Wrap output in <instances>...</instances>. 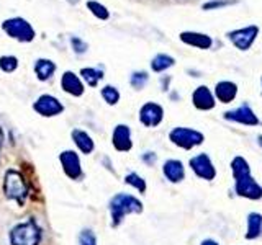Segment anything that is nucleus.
I'll list each match as a JSON object with an SVG mask.
<instances>
[{
    "instance_id": "a878e982",
    "label": "nucleus",
    "mask_w": 262,
    "mask_h": 245,
    "mask_svg": "<svg viewBox=\"0 0 262 245\" xmlns=\"http://www.w3.org/2000/svg\"><path fill=\"white\" fill-rule=\"evenodd\" d=\"M18 67V59L15 56H2L0 57V69L4 72L10 74Z\"/></svg>"
},
{
    "instance_id": "20e7f679",
    "label": "nucleus",
    "mask_w": 262,
    "mask_h": 245,
    "mask_svg": "<svg viewBox=\"0 0 262 245\" xmlns=\"http://www.w3.org/2000/svg\"><path fill=\"white\" fill-rule=\"evenodd\" d=\"M4 191L8 200H15L16 203L25 204L28 196V185L25 182L23 175L16 170H8L4 180Z\"/></svg>"
},
{
    "instance_id": "5701e85b",
    "label": "nucleus",
    "mask_w": 262,
    "mask_h": 245,
    "mask_svg": "<svg viewBox=\"0 0 262 245\" xmlns=\"http://www.w3.org/2000/svg\"><path fill=\"white\" fill-rule=\"evenodd\" d=\"M82 77H84V80L87 82V85L90 87H97L98 80H102V70L98 69H94V67H87V69H82L80 70Z\"/></svg>"
},
{
    "instance_id": "a211bd4d",
    "label": "nucleus",
    "mask_w": 262,
    "mask_h": 245,
    "mask_svg": "<svg viewBox=\"0 0 262 245\" xmlns=\"http://www.w3.org/2000/svg\"><path fill=\"white\" fill-rule=\"evenodd\" d=\"M162 172H164V175H166V178L169 180V182H172V183L182 182L184 177H185V170H184L182 162L174 160V159L167 160L166 163H164Z\"/></svg>"
},
{
    "instance_id": "4468645a",
    "label": "nucleus",
    "mask_w": 262,
    "mask_h": 245,
    "mask_svg": "<svg viewBox=\"0 0 262 245\" xmlns=\"http://www.w3.org/2000/svg\"><path fill=\"white\" fill-rule=\"evenodd\" d=\"M112 142L115 145V149L118 152H128L133 147V142H131V131L126 125H118L113 131V137Z\"/></svg>"
},
{
    "instance_id": "9d476101",
    "label": "nucleus",
    "mask_w": 262,
    "mask_h": 245,
    "mask_svg": "<svg viewBox=\"0 0 262 245\" xmlns=\"http://www.w3.org/2000/svg\"><path fill=\"white\" fill-rule=\"evenodd\" d=\"M225 118L228 121L239 122V125H244V126H257L259 125L257 114L254 113L252 108H251V106H248V105H241L239 108L231 110V111H226L225 113Z\"/></svg>"
},
{
    "instance_id": "423d86ee",
    "label": "nucleus",
    "mask_w": 262,
    "mask_h": 245,
    "mask_svg": "<svg viewBox=\"0 0 262 245\" xmlns=\"http://www.w3.org/2000/svg\"><path fill=\"white\" fill-rule=\"evenodd\" d=\"M226 36L236 49H239V51H248V49L252 47L254 41H256L259 36V27L257 24H249V27L229 31Z\"/></svg>"
},
{
    "instance_id": "f8f14e48",
    "label": "nucleus",
    "mask_w": 262,
    "mask_h": 245,
    "mask_svg": "<svg viewBox=\"0 0 262 245\" xmlns=\"http://www.w3.org/2000/svg\"><path fill=\"white\" fill-rule=\"evenodd\" d=\"M59 160H61V165L64 174L68 175L71 180H79L82 177V167H80V160L77 157L76 152L72 151H64L59 155Z\"/></svg>"
},
{
    "instance_id": "7ed1b4c3",
    "label": "nucleus",
    "mask_w": 262,
    "mask_h": 245,
    "mask_svg": "<svg viewBox=\"0 0 262 245\" xmlns=\"http://www.w3.org/2000/svg\"><path fill=\"white\" fill-rule=\"evenodd\" d=\"M12 245H39L41 229L35 219H28L25 223L15 226L10 232Z\"/></svg>"
},
{
    "instance_id": "6ab92c4d",
    "label": "nucleus",
    "mask_w": 262,
    "mask_h": 245,
    "mask_svg": "<svg viewBox=\"0 0 262 245\" xmlns=\"http://www.w3.org/2000/svg\"><path fill=\"white\" fill-rule=\"evenodd\" d=\"M72 139H74V142H76V145L80 149V152L90 154L94 151V141H92V137L85 133V131L74 129L72 131Z\"/></svg>"
},
{
    "instance_id": "39448f33",
    "label": "nucleus",
    "mask_w": 262,
    "mask_h": 245,
    "mask_svg": "<svg viewBox=\"0 0 262 245\" xmlns=\"http://www.w3.org/2000/svg\"><path fill=\"white\" fill-rule=\"evenodd\" d=\"M2 30L10 38H13L16 41H21V43H30V41H33L36 36V33L33 30L31 24L25 18H20V16L5 20L2 23Z\"/></svg>"
},
{
    "instance_id": "c756f323",
    "label": "nucleus",
    "mask_w": 262,
    "mask_h": 245,
    "mask_svg": "<svg viewBox=\"0 0 262 245\" xmlns=\"http://www.w3.org/2000/svg\"><path fill=\"white\" fill-rule=\"evenodd\" d=\"M71 44H72L74 51H76L77 54H84L87 49H89V44L85 43L84 39H80L79 36H72L71 38Z\"/></svg>"
},
{
    "instance_id": "0eeeda50",
    "label": "nucleus",
    "mask_w": 262,
    "mask_h": 245,
    "mask_svg": "<svg viewBox=\"0 0 262 245\" xmlns=\"http://www.w3.org/2000/svg\"><path fill=\"white\" fill-rule=\"evenodd\" d=\"M169 139L176 145L188 151V149H192V147H195V145H200L205 137H203V134L200 133V131H195V129H190V128H176V129L170 131Z\"/></svg>"
},
{
    "instance_id": "f257e3e1",
    "label": "nucleus",
    "mask_w": 262,
    "mask_h": 245,
    "mask_svg": "<svg viewBox=\"0 0 262 245\" xmlns=\"http://www.w3.org/2000/svg\"><path fill=\"white\" fill-rule=\"evenodd\" d=\"M231 170L234 177V188L236 193L248 200H260L262 198V186L257 185L256 180L251 175L249 163L244 157L237 155L231 162Z\"/></svg>"
},
{
    "instance_id": "f03ea898",
    "label": "nucleus",
    "mask_w": 262,
    "mask_h": 245,
    "mask_svg": "<svg viewBox=\"0 0 262 245\" xmlns=\"http://www.w3.org/2000/svg\"><path fill=\"white\" fill-rule=\"evenodd\" d=\"M143 211V203L135 196L128 193H118L113 196L110 201V214H112V226L117 227L125 216L133 214V212H141Z\"/></svg>"
},
{
    "instance_id": "473e14b6",
    "label": "nucleus",
    "mask_w": 262,
    "mask_h": 245,
    "mask_svg": "<svg viewBox=\"0 0 262 245\" xmlns=\"http://www.w3.org/2000/svg\"><path fill=\"white\" fill-rule=\"evenodd\" d=\"M202 245H220V243L215 242V240H211V239H207V240H203V242H202Z\"/></svg>"
},
{
    "instance_id": "ddd939ff",
    "label": "nucleus",
    "mask_w": 262,
    "mask_h": 245,
    "mask_svg": "<svg viewBox=\"0 0 262 245\" xmlns=\"http://www.w3.org/2000/svg\"><path fill=\"white\" fill-rule=\"evenodd\" d=\"M192 102H193V106L196 110H202V111H208V110H213L215 108V96L210 92L208 87L205 85H200L199 88L195 90L193 95H192Z\"/></svg>"
},
{
    "instance_id": "f704fd0d",
    "label": "nucleus",
    "mask_w": 262,
    "mask_h": 245,
    "mask_svg": "<svg viewBox=\"0 0 262 245\" xmlns=\"http://www.w3.org/2000/svg\"><path fill=\"white\" fill-rule=\"evenodd\" d=\"M257 139H259V145H260V147H262V136H259V137H257Z\"/></svg>"
},
{
    "instance_id": "9b49d317",
    "label": "nucleus",
    "mask_w": 262,
    "mask_h": 245,
    "mask_svg": "<svg viewBox=\"0 0 262 245\" xmlns=\"http://www.w3.org/2000/svg\"><path fill=\"white\" fill-rule=\"evenodd\" d=\"M162 118H164V110L158 103L149 102V103L143 105V108L139 110V121L147 128H154V126L161 125Z\"/></svg>"
},
{
    "instance_id": "412c9836",
    "label": "nucleus",
    "mask_w": 262,
    "mask_h": 245,
    "mask_svg": "<svg viewBox=\"0 0 262 245\" xmlns=\"http://www.w3.org/2000/svg\"><path fill=\"white\" fill-rule=\"evenodd\" d=\"M56 72V64L49 59H38L35 62V74L39 80H48Z\"/></svg>"
},
{
    "instance_id": "cd10ccee",
    "label": "nucleus",
    "mask_w": 262,
    "mask_h": 245,
    "mask_svg": "<svg viewBox=\"0 0 262 245\" xmlns=\"http://www.w3.org/2000/svg\"><path fill=\"white\" fill-rule=\"evenodd\" d=\"M125 182L128 185H131V186H135L138 191H141V193L146 191V182L138 174H129V175H126Z\"/></svg>"
},
{
    "instance_id": "b1692460",
    "label": "nucleus",
    "mask_w": 262,
    "mask_h": 245,
    "mask_svg": "<svg viewBox=\"0 0 262 245\" xmlns=\"http://www.w3.org/2000/svg\"><path fill=\"white\" fill-rule=\"evenodd\" d=\"M87 8L90 12H92L98 20H108V10H106V7L102 5L100 2H95V0H89L87 2Z\"/></svg>"
},
{
    "instance_id": "7c9ffc66",
    "label": "nucleus",
    "mask_w": 262,
    "mask_h": 245,
    "mask_svg": "<svg viewBox=\"0 0 262 245\" xmlns=\"http://www.w3.org/2000/svg\"><path fill=\"white\" fill-rule=\"evenodd\" d=\"M79 243L80 245H97V239L92 231H82L80 235H79Z\"/></svg>"
},
{
    "instance_id": "2f4dec72",
    "label": "nucleus",
    "mask_w": 262,
    "mask_h": 245,
    "mask_svg": "<svg viewBox=\"0 0 262 245\" xmlns=\"http://www.w3.org/2000/svg\"><path fill=\"white\" fill-rule=\"evenodd\" d=\"M147 154H149V157H147V155H144L143 159H144V160H147L149 163H151V162H154V160H156V155H154L152 152H147Z\"/></svg>"
},
{
    "instance_id": "393cba45",
    "label": "nucleus",
    "mask_w": 262,
    "mask_h": 245,
    "mask_svg": "<svg viewBox=\"0 0 262 245\" xmlns=\"http://www.w3.org/2000/svg\"><path fill=\"white\" fill-rule=\"evenodd\" d=\"M102 96L108 105H117L118 100H120V92L115 87L106 85V87L102 88Z\"/></svg>"
},
{
    "instance_id": "2eb2a0df",
    "label": "nucleus",
    "mask_w": 262,
    "mask_h": 245,
    "mask_svg": "<svg viewBox=\"0 0 262 245\" xmlns=\"http://www.w3.org/2000/svg\"><path fill=\"white\" fill-rule=\"evenodd\" d=\"M180 41L199 49H210L213 44L211 36L205 35V33H196V31H182L180 33Z\"/></svg>"
},
{
    "instance_id": "f3484780",
    "label": "nucleus",
    "mask_w": 262,
    "mask_h": 245,
    "mask_svg": "<svg viewBox=\"0 0 262 245\" xmlns=\"http://www.w3.org/2000/svg\"><path fill=\"white\" fill-rule=\"evenodd\" d=\"M215 95L221 103H231L237 95V85L229 80L218 82L215 87Z\"/></svg>"
},
{
    "instance_id": "aec40b11",
    "label": "nucleus",
    "mask_w": 262,
    "mask_h": 245,
    "mask_svg": "<svg viewBox=\"0 0 262 245\" xmlns=\"http://www.w3.org/2000/svg\"><path fill=\"white\" fill-rule=\"evenodd\" d=\"M262 234V216L259 212H251L248 216V232H246V239L254 240Z\"/></svg>"
},
{
    "instance_id": "4be33fe9",
    "label": "nucleus",
    "mask_w": 262,
    "mask_h": 245,
    "mask_svg": "<svg viewBox=\"0 0 262 245\" xmlns=\"http://www.w3.org/2000/svg\"><path fill=\"white\" fill-rule=\"evenodd\" d=\"M174 64H176L174 57H170L167 54H158L151 61V69L154 72H164V70H167L169 67H172Z\"/></svg>"
},
{
    "instance_id": "1a4fd4ad",
    "label": "nucleus",
    "mask_w": 262,
    "mask_h": 245,
    "mask_svg": "<svg viewBox=\"0 0 262 245\" xmlns=\"http://www.w3.org/2000/svg\"><path fill=\"white\" fill-rule=\"evenodd\" d=\"M190 167L195 172L196 177H200L203 180H213L216 177V170L213 167V162L210 160V157L207 154H199L195 157L190 159Z\"/></svg>"
},
{
    "instance_id": "c85d7f7f",
    "label": "nucleus",
    "mask_w": 262,
    "mask_h": 245,
    "mask_svg": "<svg viewBox=\"0 0 262 245\" xmlns=\"http://www.w3.org/2000/svg\"><path fill=\"white\" fill-rule=\"evenodd\" d=\"M233 4H236V0H210V2L203 4V10H215V8L228 7Z\"/></svg>"
},
{
    "instance_id": "bb28decb",
    "label": "nucleus",
    "mask_w": 262,
    "mask_h": 245,
    "mask_svg": "<svg viewBox=\"0 0 262 245\" xmlns=\"http://www.w3.org/2000/svg\"><path fill=\"white\" fill-rule=\"evenodd\" d=\"M147 74L146 72H133V76H131V80H129V84H131V87L133 88H136V90H141L146 84H147Z\"/></svg>"
},
{
    "instance_id": "dca6fc26",
    "label": "nucleus",
    "mask_w": 262,
    "mask_h": 245,
    "mask_svg": "<svg viewBox=\"0 0 262 245\" xmlns=\"http://www.w3.org/2000/svg\"><path fill=\"white\" fill-rule=\"evenodd\" d=\"M61 87L66 93L74 95V96H80L82 93H84V85H82L80 79L71 70L64 72V76L61 79Z\"/></svg>"
},
{
    "instance_id": "72a5a7b5",
    "label": "nucleus",
    "mask_w": 262,
    "mask_h": 245,
    "mask_svg": "<svg viewBox=\"0 0 262 245\" xmlns=\"http://www.w3.org/2000/svg\"><path fill=\"white\" fill-rule=\"evenodd\" d=\"M2 145H4V131L0 128V151H2Z\"/></svg>"
},
{
    "instance_id": "c9c22d12",
    "label": "nucleus",
    "mask_w": 262,
    "mask_h": 245,
    "mask_svg": "<svg viewBox=\"0 0 262 245\" xmlns=\"http://www.w3.org/2000/svg\"><path fill=\"white\" fill-rule=\"evenodd\" d=\"M260 84H262V79H260Z\"/></svg>"
},
{
    "instance_id": "6e6552de",
    "label": "nucleus",
    "mask_w": 262,
    "mask_h": 245,
    "mask_svg": "<svg viewBox=\"0 0 262 245\" xmlns=\"http://www.w3.org/2000/svg\"><path fill=\"white\" fill-rule=\"evenodd\" d=\"M33 110H35L41 116L51 118V116H57L64 111L62 103L57 100L53 95H41L38 100L33 105Z\"/></svg>"
}]
</instances>
